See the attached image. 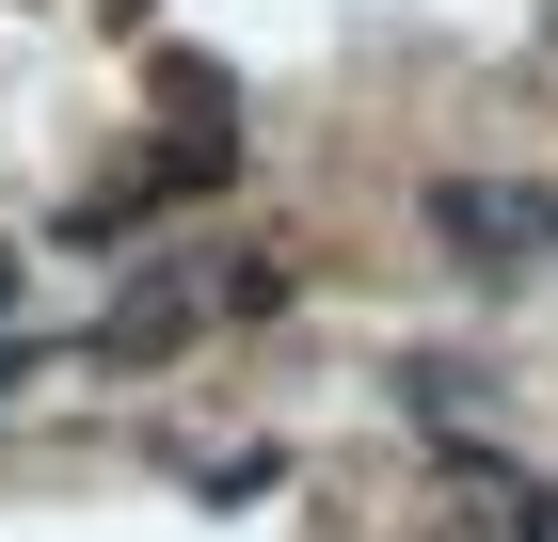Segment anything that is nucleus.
<instances>
[{"mask_svg": "<svg viewBox=\"0 0 558 542\" xmlns=\"http://www.w3.org/2000/svg\"><path fill=\"white\" fill-rule=\"evenodd\" d=\"M447 240H463V255H543L558 208H543V192H526V208H511V192H447Z\"/></svg>", "mask_w": 558, "mask_h": 542, "instance_id": "nucleus-1", "label": "nucleus"}]
</instances>
